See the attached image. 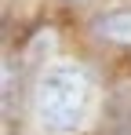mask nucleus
<instances>
[{
	"mask_svg": "<svg viewBox=\"0 0 131 135\" xmlns=\"http://www.w3.org/2000/svg\"><path fill=\"white\" fill-rule=\"evenodd\" d=\"M91 102V80L77 66H55L37 80L33 110L47 132H73L87 113Z\"/></svg>",
	"mask_w": 131,
	"mask_h": 135,
	"instance_id": "nucleus-1",
	"label": "nucleus"
},
{
	"mask_svg": "<svg viewBox=\"0 0 131 135\" xmlns=\"http://www.w3.org/2000/svg\"><path fill=\"white\" fill-rule=\"evenodd\" d=\"M91 33L109 44H131V7H117V11L98 15L91 22Z\"/></svg>",
	"mask_w": 131,
	"mask_h": 135,
	"instance_id": "nucleus-2",
	"label": "nucleus"
}]
</instances>
